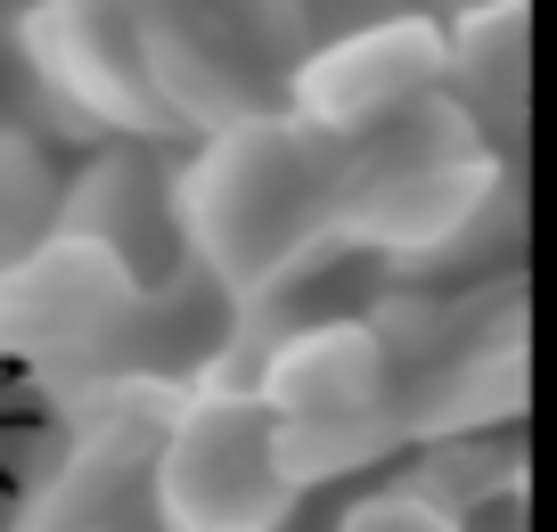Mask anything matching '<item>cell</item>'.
<instances>
[{
    "mask_svg": "<svg viewBox=\"0 0 557 532\" xmlns=\"http://www.w3.org/2000/svg\"><path fill=\"white\" fill-rule=\"evenodd\" d=\"M255 401L278 434V459L304 492L352 475V467L401 450V394H394V344L377 320H312L271 336L255 378Z\"/></svg>",
    "mask_w": 557,
    "mask_h": 532,
    "instance_id": "3",
    "label": "cell"
},
{
    "mask_svg": "<svg viewBox=\"0 0 557 532\" xmlns=\"http://www.w3.org/2000/svg\"><path fill=\"white\" fill-rule=\"evenodd\" d=\"M139 483L157 532H287L304 508V483L278 459L255 385L181 394L139 450Z\"/></svg>",
    "mask_w": 557,
    "mask_h": 532,
    "instance_id": "4",
    "label": "cell"
},
{
    "mask_svg": "<svg viewBox=\"0 0 557 532\" xmlns=\"http://www.w3.org/2000/svg\"><path fill=\"white\" fill-rule=\"evenodd\" d=\"M50 164H41V148L25 132H9L0 123V262L25 255V246L50 230Z\"/></svg>",
    "mask_w": 557,
    "mask_h": 532,
    "instance_id": "8",
    "label": "cell"
},
{
    "mask_svg": "<svg viewBox=\"0 0 557 532\" xmlns=\"http://www.w3.org/2000/svg\"><path fill=\"white\" fill-rule=\"evenodd\" d=\"M17 532H157L148 483H139V450L132 443H83L34 492Z\"/></svg>",
    "mask_w": 557,
    "mask_h": 532,
    "instance_id": "7",
    "label": "cell"
},
{
    "mask_svg": "<svg viewBox=\"0 0 557 532\" xmlns=\"http://www.w3.org/2000/svg\"><path fill=\"white\" fill-rule=\"evenodd\" d=\"M336 532H468L459 524L451 499H435L426 483H385V492H361L345 516H336Z\"/></svg>",
    "mask_w": 557,
    "mask_h": 532,
    "instance_id": "9",
    "label": "cell"
},
{
    "mask_svg": "<svg viewBox=\"0 0 557 532\" xmlns=\"http://www.w3.org/2000/svg\"><path fill=\"white\" fill-rule=\"evenodd\" d=\"M148 279L115 238L50 222L25 255L0 262V352L9 361H74L139 320Z\"/></svg>",
    "mask_w": 557,
    "mask_h": 532,
    "instance_id": "5",
    "label": "cell"
},
{
    "mask_svg": "<svg viewBox=\"0 0 557 532\" xmlns=\"http://www.w3.org/2000/svg\"><path fill=\"white\" fill-rule=\"evenodd\" d=\"M336 156L345 139L312 132L304 115H238L189 156L173 222L222 295L262 304L320 246H336Z\"/></svg>",
    "mask_w": 557,
    "mask_h": 532,
    "instance_id": "1",
    "label": "cell"
},
{
    "mask_svg": "<svg viewBox=\"0 0 557 532\" xmlns=\"http://www.w3.org/2000/svg\"><path fill=\"white\" fill-rule=\"evenodd\" d=\"M443 50H451V34L426 17H394V25H369V34H345L336 50L296 66V83H287L296 107L287 115H304L329 139H352L369 123H385L394 107L443 90Z\"/></svg>",
    "mask_w": 557,
    "mask_h": 532,
    "instance_id": "6",
    "label": "cell"
},
{
    "mask_svg": "<svg viewBox=\"0 0 557 532\" xmlns=\"http://www.w3.org/2000/svg\"><path fill=\"white\" fill-rule=\"evenodd\" d=\"M500 189V156L475 107L426 99L394 107L385 123L345 139L336 156V246H369L394 262H426L484 222Z\"/></svg>",
    "mask_w": 557,
    "mask_h": 532,
    "instance_id": "2",
    "label": "cell"
}]
</instances>
